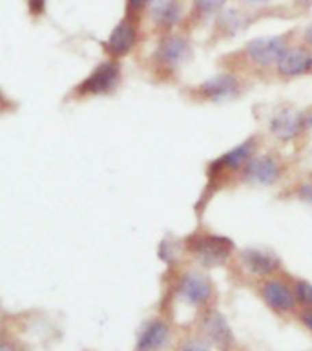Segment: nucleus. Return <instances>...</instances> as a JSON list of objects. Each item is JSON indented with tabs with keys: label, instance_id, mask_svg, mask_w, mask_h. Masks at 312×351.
<instances>
[{
	"label": "nucleus",
	"instance_id": "f257e3e1",
	"mask_svg": "<svg viewBox=\"0 0 312 351\" xmlns=\"http://www.w3.org/2000/svg\"><path fill=\"white\" fill-rule=\"evenodd\" d=\"M175 295H177L179 302H183L185 306L201 309V307H207L208 302L212 300V282L203 273H196V271L194 273H186L181 276Z\"/></svg>",
	"mask_w": 312,
	"mask_h": 351
},
{
	"label": "nucleus",
	"instance_id": "f03ea898",
	"mask_svg": "<svg viewBox=\"0 0 312 351\" xmlns=\"http://www.w3.org/2000/svg\"><path fill=\"white\" fill-rule=\"evenodd\" d=\"M190 251L196 254V258L203 265L213 267L226 262L232 251V243L223 236L203 234L194 236L190 240Z\"/></svg>",
	"mask_w": 312,
	"mask_h": 351
},
{
	"label": "nucleus",
	"instance_id": "7ed1b4c3",
	"mask_svg": "<svg viewBox=\"0 0 312 351\" xmlns=\"http://www.w3.org/2000/svg\"><path fill=\"white\" fill-rule=\"evenodd\" d=\"M261 298L267 304L268 309H272L276 315H289L298 309V298H296L294 287L281 282L278 278H268L261 284Z\"/></svg>",
	"mask_w": 312,
	"mask_h": 351
},
{
	"label": "nucleus",
	"instance_id": "20e7f679",
	"mask_svg": "<svg viewBox=\"0 0 312 351\" xmlns=\"http://www.w3.org/2000/svg\"><path fill=\"white\" fill-rule=\"evenodd\" d=\"M287 49L289 46L283 37H259L246 44V57L254 64L268 68V66H278Z\"/></svg>",
	"mask_w": 312,
	"mask_h": 351
},
{
	"label": "nucleus",
	"instance_id": "39448f33",
	"mask_svg": "<svg viewBox=\"0 0 312 351\" xmlns=\"http://www.w3.org/2000/svg\"><path fill=\"white\" fill-rule=\"evenodd\" d=\"M199 337L207 340L216 350L230 351V348L234 346V333H232L226 318L219 311H210L203 317Z\"/></svg>",
	"mask_w": 312,
	"mask_h": 351
},
{
	"label": "nucleus",
	"instance_id": "423d86ee",
	"mask_svg": "<svg viewBox=\"0 0 312 351\" xmlns=\"http://www.w3.org/2000/svg\"><path fill=\"white\" fill-rule=\"evenodd\" d=\"M172 340V328L164 318H150L137 335L133 351H164Z\"/></svg>",
	"mask_w": 312,
	"mask_h": 351
},
{
	"label": "nucleus",
	"instance_id": "0eeeda50",
	"mask_svg": "<svg viewBox=\"0 0 312 351\" xmlns=\"http://www.w3.org/2000/svg\"><path fill=\"white\" fill-rule=\"evenodd\" d=\"M119 77L120 71L117 66L112 62H103L79 84L77 92L82 95H103L114 92L115 86L119 84Z\"/></svg>",
	"mask_w": 312,
	"mask_h": 351
},
{
	"label": "nucleus",
	"instance_id": "6e6552de",
	"mask_svg": "<svg viewBox=\"0 0 312 351\" xmlns=\"http://www.w3.org/2000/svg\"><path fill=\"white\" fill-rule=\"evenodd\" d=\"M279 178V163L278 159L268 154L254 156L243 169V180L248 181L250 185L268 186L274 185Z\"/></svg>",
	"mask_w": 312,
	"mask_h": 351
},
{
	"label": "nucleus",
	"instance_id": "1a4fd4ad",
	"mask_svg": "<svg viewBox=\"0 0 312 351\" xmlns=\"http://www.w3.org/2000/svg\"><path fill=\"white\" fill-rule=\"evenodd\" d=\"M241 92L239 81L234 75L229 73H219V75L210 77L199 86V93L203 99H207L210 103H224L234 99Z\"/></svg>",
	"mask_w": 312,
	"mask_h": 351
},
{
	"label": "nucleus",
	"instance_id": "9d476101",
	"mask_svg": "<svg viewBox=\"0 0 312 351\" xmlns=\"http://www.w3.org/2000/svg\"><path fill=\"white\" fill-rule=\"evenodd\" d=\"M307 126L303 115L298 114L292 108H281L279 112L272 115V119L268 123L270 134L274 137H278L281 141H290L300 134Z\"/></svg>",
	"mask_w": 312,
	"mask_h": 351
},
{
	"label": "nucleus",
	"instance_id": "9b49d317",
	"mask_svg": "<svg viewBox=\"0 0 312 351\" xmlns=\"http://www.w3.org/2000/svg\"><path fill=\"white\" fill-rule=\"evenodd\" d=\"M278 73L285 79H296L312 73V53L305 48H289L278 62Z\"/></svg>",
	"mask_w": 312,
	"mask_h": 351
},
{
	"label": "nucleus",
	"instance_id": "f8f14e48",
	"mask_svg": "<svg viewBox=\"0 0 312 351\" xmlns=\"http://www.w3.org/2000/svg\"><path fill=\"white\" fill-rule=\"evenodd\" d=\"M241 263L248 273L261 276V278L276 273L279 269L278 256L270 251H263V249H246V251H243L241 252Z\"/></svg>",
	"mask_w": 312,
	"mask_h": 351
},
{
	"label": "nucleus",
	"instance_id": "ddd939ff",
	"mask_svg": "<svg viewBox=\"0 0 312 351\" xmlns=\"http://www.w3.org/2000/svg\"><path fill=\"white\" fill-rule=\"evenodd\" d=\"M159 57L163 60L164 66L170 68H179L188 60L190 57V46L186 43L185 38L181 37H168L161 44L159 48Z\"/></svg>",
	"mask_w": 312,
	"mask_h": 351
},
{
	"label": "nucleus",
	"instance_id": "4468645a",
	"mask_svg": "<svg viewBox=\"0 0 312 351\" xmlns=\"http://www.w3.org/2000/svg\"><path fill=\"white\" fill-rule=\"evenodd\" d=\"M256 156V139L243 141L237 147L230 148L229 152L223 154L218 159V167L224 170H239L245 169V165Z\"/></svg>",
	"mask_w": 312,
	"mask_h": 351
},
{
	"label": "nucleus",
	"instance_id": "2eb2a0df",
	"mask_svg": "<svg viewBox=\"0 0 312 351\" xmlns=\"http://www.w3.org/2000/svg\"><path fill=\"white\" fill-rule=\"evenodd\" d=\"M133 44H135V27L131 26L130 22H120L112 32L106 46L109 53H114L115 57H122L133 48Z\"/></svg>",
	"mask_w": 312,
	"mask_h": 351
},
{
	"label": "nucleus",
	"instance_id": "dca6fc26",
	"mask_svg": "<svg viewBox=\"0 0 312 351\" xmlns=\"http://www.w3.org/2000/svg\"><path fill=\"white\" fill-rule=\"evenodd\" d=\"M152 19L161 26H172L179 21L181 5L177 0H153L150 5Z\"/></svg>",
	"mask_w": 312,
	"mask_h": 351
},
{
	"label": "nucleus",
	"instance_id": "f3484780",
	"mask_svg": "<svg viewBox=\"0 0 312 351\" xmlns=\"http://www.w3.org/2000/svg\"><path fill=\"white\" fill-rule=\"evenodd\" d=\"M294 293L298 298V304L303 307H311L312 309V284L307 280H298L294 284Z\"/></svg>",
	"mask_w": 312,
	"mask_h": 351
},
{
	"label": "nucleus",
	"instance_id": "a211bd4d",
	"mask_svg": "<svg viewBox=\"0 0 312 351\" xmlns=\"http://www.w3.org/2000/svg\"><path fill=\"white\" fill-rule=\"evenodd\" d=\"M175 351H213V348L201 337H190V339L181 340Z\"/></svg>",
	"mask_w": 312,
	"mask_h": 351
},
{
	"label": "nucleus",
	"instance_id": "6ab92c4d",
	"mask_svg": "<svg viewBox=\"0 0 312 351\" xmlns=\"http://www.w3.org/2000/svg\"><path fill=\"white\" fill-rule=\"evenodd\" d=\"M226 0H196V5L203 13H212L218 11L219 8H223Z\"/></svg>",
	"mask_w": 312,
	"mask_h": 351
},
{
	"label": "nucleus",
	"instance_id": "aec40b11",
	"mask_svg": "<svg viewBox=\"0 0 312 351\" xmlns=\"http://www.w3.org/2000/svg\"><path fill=\"white\" fill-rule=\"evenodd\" d=\"M298 320H300L303 328H307L312 333V309L311 307H303L301 311H298Z\"/></svg>",
	"mask_w": 312,
	"mask_h": 351
},
{
	"label": "nucleus",
	"instance_id": "412c9836",
	"mask_svg": "<svg viewBox=\"0 0 312 351\" xmlns=\"http://www.w3.org/2000/svg\"><path fill=\"white\" fill-rule=\"evenodd\" d=\"M0 351H26L22 348L15 339H10V337H4L2 342H0Z\"/></svg>",
	"mask_w": 312,
	"mask_h": 351
},
{
	"label": "nucleus",
	"instance_id": "4be33fe9",
	"mask_svg": "<svg viewBox=\"0 0 312 351\" xmlns=\"http://www.w3.org/2000/svg\"><path fill=\"white\" fill-rule=\"evenodd\" d=\"M298 196L301 197V199H305V202L312 203V183H307V185H303L298 191Z\"/></svg>",
	"mask_w": 312,
	"mask_h": 351
},
{
	"label": "nucleus",
	"instance_id": "5701e85b",
	"mask_svg": "<svg viewBox=\"0 0 312 351\" xmlns=\"http://www.w3.org/2000/svg\"><path fill=\"white\" fill-rule=\"evenodd\" d=\"M148 0H128V4H130L131 10H141V8H144L146 5Z\"/></svg>",
	"mask_w": 312,
	"mask_h": 351
},
{
	"label": "nucleus",
	"instance_id": "b1692460",
	"mask_svg": "<svg viewBox=\"0 0 312 351\" xmlns=\"http://www.w3.org/2000/svg\"><path fill=\"white\" fill-rule=\"evenodd\" d=\"M29 5H31V10L37 13V11L42 10L44 5V0H29Z\"/></svg>",
	"mask_w": 312,
	"mask_h": 351
},
{
	"label": "nucleus",
	"instance_id": "393cba45",
	"mask_svg": "<svg viewBox=\"0 0 312 351\" xmlns=\"http://www.w3.org/2000/svg\"><path fill=\"white\" fill-rule=\"evenodd\" d=\"M305 40H307V44H309V46L312 48V24L305 29Z\"/></svg>",
	"mask_w": 312,
	"mask_h": 351
},
{
	"label": "nucleus",
	"instance_id": "a878e982",
	"mask_svg": "<svg viewBox=\"0 0 312 351\" xmlns=\"http://www.w3.org/2000/svg\"><path fill=\"white\" fill-rule=\"evenodd\" d=\"M241 2L246 5H261L265 4V2H268V0H241Z\"/></svg>",
	"mask_w": 312,
	"mask_h": 351
}]
</instances>
